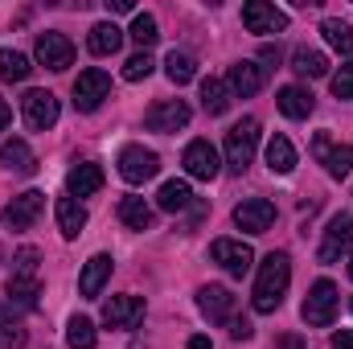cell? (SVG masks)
<instances>
[{
    "label": "cell",
    "instance_id": "5bb4252c",
    "mask_svg": "<svg viewBox=\"0 0 353 349\" xmlns=\"http://www.w3.org/2000/svg\"><path fill=\"white\" fill-rule=\"evenodd\" d=\"M197 308H201L210 321H218V325L226 321V325H230V321H234V292L222 288V283H205V288L197 292Z\"/></svg>",
    "mask_w": 353,
    "mask_h": 349
},
{
    "label": "cell",
    "instance_id": "44dd1931",
    "mask_svg": "<svg viewBox=\"0 0 353 349\" xmlns=\"http://www.w3.org/2000/svg\"><path fill=\"white\" fill-rule=\"evenodd\" d=\"M54 214H58V230H62L66 239H79V235H83V226H87V210H83V201H74V197H58Z\"/></svg>",
    "mask_w": 353,
    "mask_h": 349
},
{
    "label": "cell",
    "instance_id": "7a4b0ae2",
    "mask_svg": "<svg viewBox=\"0 0 353 349\" xmlns=\"http://www.w3.org/2000/svg\"><path fill=\"white\" fill-rule=\"evenodd\" d=\"M255 144H259V119H239L226 132V169L230 173H247V165L255 161Z\"/></svg>",
    "mask_w": 353,
    "mask_h": 349
},
{
    "label": "cell",
    "instance_id": "e575fe53",
    "mask_svg": "<svg viewBox=\"0 0 353 349\" xmlns=\"http://www.w3.org/2000/svg\"><path fill=\"white\" fill-rule=\"evenodd\" d=\"M66 341H70V349H94L99 333H94V325H90L87 317H74L66 325Z\"/></svg>",
    "mask_w": 353,
    "mask_h": 349
},
{
    "label": "cell",
    "instance_id": "4316f807",
    "mask_svg": "<svg viewBox=\"0 0 353 349\" xmlns=\"http://www.w3.org/2000/svg\"><path fill=\"white\" fill-rule=\"evenodd\" d=\"M189 201H193L189 181H165V185H161V193H157V206H161L165 214H181Z\"/></svg>",
    "mask_w": 353,
    "mask_h": 349
},
{
    "label": "cell",
    "instance_id": "d6a6232c",
    "mask_svg": "<svg viewBox=\"0 0 353 349\" xmlns=\"http://www.w3.org/2000/svg\"><path fill=\"white\" fill-rule=\"evenodd\" d=\"M321 165L329 169V177L345 181V177L353 173V144H333V148H329V157H325Z\"/></svg>",
    "mask_w": 353,
    "mask_h": 349
},
{
    "label": "cell",
    "instance_id": "30bf717a",
    "mask_svg": "<svg viewBox=\"0 0 353 349\" xmlns=\"http://www.w3.org/2000/svg\"><path fill=\"white\" fill-rule=\"evenodd\" d=\"M37 62L46 66V70H66L70 62H74V46H70V37L66 33H37Z\"/></svg>",
    "mask_w": 353,
    "mask_h": 349
},
{
    "label": "cell",
    "instance_id": "7bdbcfd3",
    "mask_svg": "<svg viewBox=\"0 0 353 349\" xmlns=\"http://www.w3.org/2000/svg\"><path fill=\"white\" fill-rule=\"evenodd\" d=\"M107 12H132V0H107Z\"/></svg>",
    "mask_w": 353,
    "mask_h": 349
},
{
    "label": "cell",
    "instance_id": "2e32d148",
    "mask_svg": "<svg viewBox=\"0 0 353 349\" xmlns=\"http://www.w3.org/2000/svg\"><path fill=\"white\" fill-rule=\"evenodd\" d=\"M350 243H353V214H337V218L329 222V230H325V243H321L316 259L321 263H337Z\"/></svg>",
    "mask_w": 353,
    "mask_h": 349
},
{
    "label": "cell",
    "instance_id": "ba28073f",
    "mask_svg": "<svg viewBox=\"0 0 353 349\" xmlns=\"http://www.w3.org/2000/svg\"><path fill=\"white\" fill-rule=\"evenodd\" d=\"M21 115H25V123H29L33 132H46V128L58 123V99H54L50 90H25Z\"/></svg>",
    "mask_w": 353,
    "mask_h": 349
},
{
    "label": "cell",
    "instance_id": "8fae6325",
    "mask_svg": "<svg viewBox=\"0 0 353 349\" xmlns=\"http://www.w3.org/2000/svg\"><path fill=\"white\" fill-rule=\"evenodd\" d=\"M243 25H247V33H283L288 29V12H279L267 0H247L243 4Z\"/></svg>",
    "mask_w": 353,
    "mask_h": 349
},
{
    "label": "cell",
    "instance_id": "1f68e13d",
    "mask_svg": "<svg viewBox=\"0 0 353 349\" xmlns=\"http://www.w3.org/2000/svg\"><path fill=\"white\" fill-rule=\"evenodd\" d=\"M321 33H325V41H329L337 54H353V29L345 25V21L329 17V21H321Z\"/></svg>",
    "mask_w": 353,
    "mask_h": 349
},
{
    "label": "cell",
    "instance_id": "f6af8a7d",
    "mask_svg": "<svg viewBox=\"0 0 353 349\" xmlns=\"http://www.w3.org/2000/svg\"><path fill=\"white\" fill-rule=\"evenodd\" d=\"M263 62H279V46H263V54H259Z\"/></svg>",
    "mask_w": 353,
    "mask_h": 349
},
{
    "label": "cell",
    "instance_id": "7402d4cb",
    "mask_svg": "<svg viewBox=\"0 0 353 349\" xmlns=\"http://www.w3.org/2000/svg\"><path fill=\"white\" fill-rule=\"evenodd\" d=\"M0 165L8 173H33L37 169V157H33V148L25 140H8V144H0Z\"/></svg>",
    "mask_w": 353,
    "mask_h": 349
},
{
    "label": "cell",
    "instance_id": "bcb514c9",
    "mask_svg": "<svg viewBox=\"0 0 353 349\" xmlns=\"http://www.w3.org/2000/svg\"><path fill=\"white\" fill-rule=\"evenodd\" d=\"M8 119H12V111H8V103H4V99H0V132H4V128H8Z\"/></svg>",
    "mask_w": 353,
    "mask_h": 349
},
{
    "label": "cell",
    "instance_id": "f1b7e54d",
    "mask_svg": "<svg viewBox=\"0 0 353 349\" xmlns=\"http://www.w3.org/2000/svg\"><path fill=\"white\" fill-rule=\"evenodd\" d=\"M37 296H41L37 275H8V300H12V304L33 308V304H37Z\"/></svg>",
    "mask_w": 353,
    "mask_h": 349
},
{
    "label": "cell",
    "instance_id": "7c38bea8",
    "mask_svg": "<svg viewBox=\"0 0 353 349\" xmlns=\"http://www.w3.org/2000/svg\"><path fill=\"white\" fill-rule=\"evenodd\" d=\"M189 115H193V111H189L185 99H161V103L148 107L144 123H148V132H176V128L189 123Z\"/></svg>",
    "mask_w": 353,
    "mask_h": 349
},
{
    "label": "cell",
    "instance_id": "f35d334b",
    "mask_svg": "<svg viewBox=\"0 0 353 349\" xmlns=\"http://www.w3.org/2000/svg\"><path fill=\"white\" fill-rule=\"evenodd\" d=\"M333 94H337V99H353V62L333 74Z\"/></svg>",
    "mask_w": 353,
    "mask_h": 349
},
{
    "label": "cell",
    "instance_id": "6da1fadb",
    "mask_svg": "<svg viewBox=\"0 0 353 349\" xmlns=\"http://www.w3.org/2000/svg\"><path fill=\"white\" fill-rule=\"evenodd\" d=\"M292 283V259L288 251H271L259 267V279H255V292H251V304L255 312H275L283 304V292Z\"/></svg>",
    "mask_w": 353,
    "mask_h": 349
},
{
    "label": "cell",
    "instance_id": "5b68a950",
    "mask_svg": "<svg viewBox=\"0 0 353 349\" xmlns=\"http://www.w3.org/2000/svg\"><path fill=\"white\" fill-rule=\"evenodd\" d=\"M210 259L218 263L226 275L243 279V275L251 271V263H255V251H251L247 243H239V239H214V243H210Z\"/></svg>",
    "mask_w": 353,
    "mask_h": 349
},
{
    "label": "cell",
    "instance_id": "484cf974",
    "mask_svg": "<svg viewBox=\"0 0 353 349\" xmlns=\"http://www.w3.org/2000/svg\"><path fill=\"white\" fill-rule=\"evenodd\" d=\"M201 107L210 111V115H226L230 111V87H226V79H205L201 83Z\"/></svg>",
    "mask_w": 353,
    "mask_h": 349
},
{
    "label": "cell",
    "instance_id": "b9f144b4",
    "mask_svg": "<svg viewBox=\"0 0 353 349\" xmlns=\"http://www.w3.org/2000/svg\"><path fill=\"white\" fill-rule=\"evenodd\" d=\"M333 349H353V329H337L333 333Z\"/></svg>",
    "mask_w": 353,
    "mask_h": 349
},
{
    "label": "cell",
    "instance_id": "603a6c76",
    "mask_svg": "<svg viewBox=\"0 0 353 349\" xmlns=\"http://www.w3.org/2000/svg\"><path fill=\"white\" fill-rule=\"evenodd\" d=\"M275 103H279V111L288 119H308L312 115V90H304V87H283L275 94Z\"/></svg>",
    "mask_w": 353,
    "mask_h": 349
},
{
    "label": "cell",
    "instance_id": "8d00e7d4",
    "mask_svg": "<svg viewBox=\"0 0 353 349\" xmlns=\"http://www.w3.org/2000/svg\"><path fill=\"white\" fill-rule=\"evenodd\" d=\"M21 346H25V329L17 321H4V312H0V349H21Z\"/></svg>",
    "mask_w": 353,
    "mask_h": 349
},
{
    "label": "cell",
    "instance_id": "d590c367",
    "mask_svg": "<svg viewBox=\"0 0 353 349\" xmlns=\"http://www.w3.org/2000/svg\"><path fill=\"white\" fill-rule=\"evenodd\" d=\"M152 66H157V62H152V54H148V50H140V54H132V58L123 62V79H128V83H144V79L152 74Z\"/></svg>",
    "mask_w": 353,
    "mask_h": 349
},
{
    "label": "cell",
    "instance_id": "60d3db41",
    "mask_svg": "<svg viewBox=\"0 0 353 349\" xmlns=\"http://www.w3.org/2000/svg\"><path fill=\"white\" fill-rule=\"evenodd\" d=\"M329 148H333L329 132H316V140H312V157H316V161H325V157H329Z\"/></svg>",
    "mask_w": 353,
    "mask_h": 349
},
{
    "label": "cell",
    "instance_id": "9c48e42d",
    "mask_svg": "<svg viewBox=\"0 0 353 349\" xmlns=\"http://www.w3.org/2000/svg\"><path fill=\"white\" fill-rule=\"evenodd\" d=\"M181 165H185V173L193 177V181H214V177L222 173V161H218V148H214L210 140H193V144L185 148V157H181Z\"/></svg>",
    "mask_w": 353,
    "mask_h": 349
},
{
    "label": "cell",
    "instance_id": "ee69618b",
    "mask_svg": "<svg viewBox=\"0 0 353 349\" xmlns=\"http://www.w3.org/2000/svg\"><path fill=\"white\" fill-rule=\"evenodd\" d=\"M279 349H304V341L296 333H288V337H279Z\"/></svg>",
    "mask_w": 353,
    "mask_h": 349
},
{
    "label": "cell",
    "instance_id": "3957f363",
    "mask_svg": "<svg viewBox=\"0 0 353 349\" xmlns=\"http://www.w3.org/2000/svg\"><path fill=\"white\" fill-rule=\"evenodd\" d=\"M300 317H304V325H312V329L333 325V317H337V283H333V279H316V283L308 288V296H304Z\"/></svg>",
    "mask_w": 353,
    "mask_h": 349
},
{
    "label": "cell",
    "instance_id": "8992f818",
    "mask_svg": "<svg viewBox=\"0 0 353 349\" xmlns=\"http://www.w3.org/2000/svg\"><path fill=\"white\" fill-rule=\"evenodd\" d=\"M41 210H46V193L41 189H25V193H17L8 206H4V226L8 230H29L37 218H41Z\"/></svg>",
    "mask_w": 353,
    "mask_h": 349
},
{
    "label": "cell",
    "instance_id": "cb8c5ba5",
    "mask_svg": "<svg viewBox=\"0 0 353 349\" xmlns=\"http://www.w3.org/2000/svg\"><path fill=\"white\" fill-rule=\"evenodd\" d=\"M152 206L144 201V197H119V222L128 226V230H148L152 226Z\"/></svg>",
    "mask_w": 353,
    "mask_h": 349
},
{
    "label": "cell",
    "instance_id": "4dcf8cb0",
    "mask_svg": "<svg viewBox=\"0 0 353 349\" xmlns=\"http://www.w3.org/2000/svg\"><path fill=\"white\" fill-rule=\"evenodd\" d=\"M128 37H132L140 50L157 46V37H161V25H157V17H152V12H136V17H132V29H128Z\"/></svg>",
    "mask_w": 353,
    "mask_h": 349
},
{
    "label": "cell",
    "instance_id": "52a82bcc",
    "mask_svg": "<svg viewBox=\"0 0 353 349\" xmlns=\"http://www.w3.org/2000/svg\"><path fill=\"white\" fill-rule=\"evenodd\" d=\"M234 226L247 230V235H267L275 226V206L267 197H247L234 206Z\"/></svg>",
    "mask_w": 353,
    "mask_h": 349
},
{
    "label": "cell",
    "instance_id": "d6986e66",
    "mask_svg": "<svg viewBox=\"0 0 353 349\" xmlns=\"http://www.w3.org/2000/svg\"><path fill=\"white\" fill-rule=\"evenodd\" d=\"M119 46H123V29L115 21H99L87 37V50L94 58H111V54H119Z\"/></svg>",
    "mask_w": 353,
    "mask_h": 349
},
{
    "label": "cell",
    "instance_id": "7dc6e473",
    "mask_svg": "<svg viewBox=\"0 0 353 349\" xmlns=\"http://www.w3.org/2000/svg\"><path fill=\"white\" fill-rule=\"evenodd\" d=\"M189 349H214V346H210V337H189Z\"/></svg>",
    "mask_w": 353,
    "mask_h": 349
},
{
    "label": "cell",
    "instance_id": "f546056e",
    "mask_svg": "<svg viewBox=\"0 0 353 349\" xmlns=\"http://www.w3.org/2000/svg\"><path fill=\"white\" fill-rule=\"evenodd\" d=\"M33 74L29 58L17 54V50H0V83H25Z\"/></svg>",
    "mask_w": 353,
    "mask_h": 349
},
{
    "label": "cell",
    "instance_id": "74e56055",
    "mask_svg": "<svg viewBox=\"0 0 353 349\" xmlns=\"http://www.w3.org/2000/svg\"><path fill=\"white\" fill-rule=\"evenodd\" d=\"M37 247H21L17 255H12V275H37Z\"/></svg>",
    "mask_w": 353,
    "mask_h": 349
},
{
    "label": "cell",
    "instance_id": "e0dca14e",
    "mask_svg": "<svg viewBox=\"0 0 353 349\" xmlns=\"http://www.w3.org/2000/svg\"><path fill=\"white\" fill-rule=\"evenodd\" d=\"M226 87H230V94H239V99L259 94V90H263V66H259V62H251V58L234 62V66H230V74H226Z\"/></svg>",
    "mask_w": 353,
    "mask_h": 349
},
{
    "label": "cell",
    "instance_id": "ac0fdd59",
    "mask_svg": "<svg viewBox=\"0 0 353 349\" xmlns=\"http://www.w3.org/2000/svg\"><path fill=\"white\" fill-rule=\"evenodd\" d=\"M103 189V169L99 165H90V161H83V165H74L70 173H66V193L79 201V197H90V193H99Z\"/></svg>",
    "mask_w": 353,
    "mask_h": 349
},
{
    "label": "cell",
    "instance_id": "ffe728a7",
    "mask_svg": "<svg viewBox=\"0 0 353 349\" xmlns=\"http://www.w3.org/2000/svg\"><path fill=\"white\" fill-rule=\"evenodd\" d=\"M107 279H111V255H90L87 267H83V275H79V292H83L87 300H94Z\"/></svg>",
    "mask_w": 353,
    "mask_h": 349
},
{
    "label": "cell",
    "instance_id": "277c9868",
    "mask_svg": "<svg viewBox=\"0 0 353 349\" xmlns=\"http://www.w3.org/2000/svg\"><path fill=\"white\" fill-rule=\"evenodd\" d=\"M157 173H161V157H157L152 148L128 144V148L119 152V177H123L128 185H144V181H152Z\"/></svg>",
    "mask_w": 353,
    "mask_h": 349
},
{
    "label": "cell",
    "instance_id": "ab89813d",
    "mask_svg": "<svg viewBox=\"0 0 353 349\" xmlns=\"http://www.w3.org/2000/svg\"><path fill=\"white\" fill-rule=\"evenodd\" d=\"M251 333H255V329H251L247 317H234V321H230V337H234V341H247Z\"/></svg>",
    "mask_w": 353,
    "mask_h": 349
},
{
    "label": "cell",
    "instance_id": "836d02e7",
    "mask_svg": "<svg viewBox=\"0 0 353 349\" xmlns=\"http://www.w3.org/2000/svg\"><path fill=\"white\" fill-rule=\"evenodd\" d=\"M165 74H169V83L185 87V83H189V79L197 74V62H193L189 54H176V50H173V54L165 58Z\"/></svg>",
    "mask_w": 353,
    "mask_h": 349
},
{
    "label": "cell",
    "instance_id": "9a60e30c",
    "mask_svg": "<svg viewBox=\"0 0 353 349\" xmlns=\"http://www.w3.org/2000/svg\"><path fill=\"white\" fill-rule=\"evenodd\" d=\"M103 321L111 329H136L144 321V300L140 296H111L103 304Z\"/></svg>",
    "mask_w": 353,
    "mask_h": 349
},
{
    "label": "cell",
    "instance_id": "d4e9b609",
    "mask_svg": "<svg viewBox=\"0 0 353 349\" xmlns=\"http://www.w3.org/2000/svg\"><path fill=\"white\" fill-rule=\"evenodd\" d=\"M267 169L279 177H288L296 169V148H292L288 136H271V144H267Z\"/></svg>",
    "mask_w": 353,
    "mask_h": 349
},
{
    "label": "cell",
    "instance_id": "c3c4849f",
    "mask_svg": "<svg viewBox=\"0 0 353 349\" xmlns=\"http://www.w3.org/2000/svg\"><path fill=\"white\" fill-rule=\"evenodd\" d=\"M350 279H353V255H350Z\"/></svg>",
    "mask_w": 353,
    "mask_h": 349
},
{
    "label": "cell",
    "instance_id": "4fadbf2b",
    "mask_svg": "<svg viewBox=\"0 0 353 349\" xmlns=\"http://www.w3.org/2000/svg\"><path fill=\"white\" fill-rule=\"evenodd\" d=\"M107 94H111V79L103 70H83L74 79V107L79 111H99Z\"/></svg>",
    "mask_w": 353,
    "mask_h": 349
},
{
    "label": "cell",
    "instance_id": "83f0119b",
    "mask_svg": "<svg viewBox=\"0 0 353 349\" xmlns=\"http://www.w3.org/2000/svg\"><path fill=\"white\" fill-rule=\"evenodd\" d=\"M292 70H296L300 79H325V74H329V58H325L321 50H296V54H292Z\"/></svg>",
    "mask_w": 353,
    "mask_h": 349
}]
</instances>
